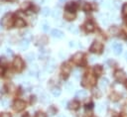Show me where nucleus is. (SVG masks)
Returning <instances> with one entry per match:
<instances>
[{"label": "nucleus", "instance_id": "7", "mask_svg": "<svg viewBox=\"0 0 127 117\" xmlns=\"http://www.w3.org/2000/svg\"><path fill=\"white\" fill-rule=\"evenodd\" d=\"M111 46H112V48H113V52H114L115 55L119 56V55L122 53V45H121V44H118V43L113 42V43L111 44Z\"/></svg>", "mask_w": 127, "mask_h": 117}, {"label": "nucleus", "instance_id": "15", "mask_svg": "<svg viewBox=\"0 0 127 117\" xmlns=\"http://www.w3.org/2000/svg\"><path fill=\"white\" fill-rule=\"evenodd\" d=\"M64 18L65 20H68V21H70V20H73V19L75 18V15H74L72 12H69V11H65V12H64Z\"/></svg>", "mask_w": 127, "mask_h": 117}, {"label": "nucleus", "instance_id": "41", "mask_svg": "<svg viewBox=\"0 0 127 117\" xmlns=\"http://www.w3.org/2000/svg\"><path fill=\"white\" fill-rule=\"evenodd\" d=\"M102 6L105 7V8H108V9L111 8V4H110L109 2H107V1H106V2H103V3H102Z\"/></svg>", "mask_w": 127, "mask_h": 117}, {"label": "nucleus", "instance_id": "35", "mask_svg": "<svg viewBox=\"0 0 127 117\" xmlns=\"http://www.w3.org/2000/svg\"><path fill=\"white\" fill-rule=\"evenodd\" d=\"M112 4L114 5V7H115L116 9H118V8H120V5H121V1H120V0H114Z\"/></svg>", "mask_w": 127, "mask_h": 117}, {"label": "nucleus", "instance_id": "50", "mask_svg": "<svg viewBox=\"0 0 127 117\" xmlns=\"http://www.w3.org/2000/svg\"><path fill=\"white\" fill-rule=\"evenodd\" d=\"M61 104H62V105H63V106L64 107V105L66 104V100H65V99H64V100H62V102H61Z\"/></svg>", "mask_w": 127, "mask_h": 117}, {"label": "nucleus", "instance_id": "33", "mask_svg": "<svg viewBox=\"0 0 127 117\" xmlns=\"http://www.w3.org/2000/svg\"><path fill=\"white\" fill-rule=\"evenodd\" d=\"M92 93H93V95H94L96 98H98V97L101 96V92H100V90H98V89H96V88H94V89L92 90Z\"/></svg>", "mask_w": 127, "mask_h": 117}, {"label": "nucleus", "instance_id": "26", "mask_svg": "<svg viewBox=\"0 0 127 117\" xmlns=\"http://www.w3.org/2000/svg\"><path fill=\"white\" fill-rule=\"evenodd\" d=\"M52 93H53L54 96L58 97V96L61 95V89H60L59 87H54V88L52 89Z\"/></svg>", "mask_w": 127, "mask_h": 117}, {"label": "nucleus", "instance_id": "5", "mask_svg": "<svg viewBox=\"0 0 127 117\" xmlns=\"http://www.w3.org/2000/svg\"><path fill=\"white\" fill-rule=\"evenodd\" d=\"M13 64H14V67L17 71H21L23 69V66H24V63H23V60L21 58L17 57L14 58V61H13Z\"/></svg>", "mask_w": 127, "mask_h": 117}, {"label": "nucleus", "instance_id": "31", "mask_svg": "<svg viewBox=\"0 0 127 117\" xmlns=\"http://www.w3.org/2000/svg\"><path fill=\"white\" fill-rule=\"evenodd\" d=\"M64 87H65V89H66L68 92H70L71 90H73V85H72V83H70V82H66L65 85H64Z\"/></svg>", "mask_w": 127, "mask_h": 117}, {"label": "nucleus", "instance_id": "43", "mask_svg": "<svg viewBox=\"0 0 127 117\" xmlns=\"http://www.w3.org/2000/svg\"><path fill=\"white\" fill-rule=\"evenodd\" d=\"M119 98V95L118 94H115V93H113L112 95H111V99H113V100H117Z\"/></svg>", "mask_w": 127, "mask_h": 117}, {"label": "nucleus", "instance_id": "12", "mask_svg": "<svg viewBox=\"0 0 127 117\" xmlns=\"http://www.w3.org/2000/svg\"><path fill=\"white\" fill-rule=\"evenodd\" d=\"M98 84H99V87H100L101 89H105V88H107V86H108V84H109V81H108V79H107L106 77H102V78L99 80Z\"/></svg>", "mask_w": 127, "mask_h": 117}, {"label": "nucleus", "instance_id": "48", "mask_svg": "<svg viewBox=\"0 0 127 117\" xmlns=\"http://www.w3.org/2000/svg\"><path fill=\"white\" fill-rule=\"evenodd\" d=\"M0 117H11V115L9 113H2L0 115Z\"/></svg>", "mask_w": 127, "mask_h": 117}, {"label": "nucleus", "instance_id": "10", "mask_svg": "<svg viewBox=\"0 0 127 117\" xmlns=\"http://www.w3.org/2000/svg\"><path fill=\"white\" fill-rule=\"evenodd\" d=\"M55 65H56V62L54 59H50L46 65V70L48 72H52L54 69H55Z\"/></svg>", "mask_w": 127, "mask_h": 117}, {"label": "nucleus", "instance_id": "4", "mask_svg": "<svg viewBox=\"0 0 127 117\" xmlns=\"http://www.w3.org/2000/svg\"><path fill=\"white\" fill-rule=\"evenodd\" d=\"M114 78H115L117 81L122 82V81H124V80L126 79V74H125V72H124L123 70L117 69V70H115V72H114Z\"/></svg>", "mask_w": 127, "mask_h": 117}, {"label": "nucleus", "instance_id": "6", "mask_svg": "<svg viewBox=\"0 0 127 117\" xmlns=\"http://www.w3.org/2000/svg\"><path fill=\"white\" fill-rule=\"evenodd\" d=\"M12 24H13V21H12V15H11V14L6 15V16L1 20V25H2V26L10 27Z\"/></svg>", "mask_w": 127, "mask_h": 117}, {"label": "nucleus", "instance_id": "56", "mask_svg": "<svg viewBox=\"0 0 127 117\" xmlns=\"http://www.w3.org/2000/svg\"><path fill=\"white\" fill-rule=\"evenodd\" d=\"M2 72H3V69H2V68H0V73H2Z\"/></svg>", "mask_w": 127, "mask_h": 117}, {"label": "nucleus", "instance_id": "51", "mask_svg": "<svg viewBox=\"0 0 127 117\" xmlns=\"http://www.w3.org/2000/svg\"><path fill=\"white\" fill-rule=\"evenodd\" d=\"M36 2H37L38 4H43V3H44V0H36Z\"/></svg>", "mask_w": 127, "mask_h": 117}, {"label": "nucleus", "instance_id": "34", "mask_svg": "<svg viewBox=\"0 0 127 117\" xmlns=\"http://www.w3.org/2000/svg\"><path fill=\"white\" fill-rule=\"evenodd\" d=\"M1 105H2L4 108H7V107L9 106V100H8V99H3V100L1 101Z\"/></svg>", "mask_w": 127, "mask_h": 117}, {"label": "nucleus", "instance_id": "25", "mask_svg": "<svg viewBox=\"0 0 127 117\" xmlns=\"http://www.w3.org/2000/svg\"><path fill=\"white\" fill-rule=\"evenodd\" d=\"M51 13H52V11L49 9V7H44V8L41 10V14H42L43 16H45V17H46V16H49Z\"/></svg>", "mask_w": 127, "mask_h": 117}, {"label": "nucleus", "instance_id": "54", "mask_svg": "<svg viewBox=\"0 0 127 117\" xmlns=\"http://www.w3.org/2000/svg\"><path fill=\"white\" fill-rule=\"evenodd\" d=\"M124 58H125V59L127 60V52H126V53L124 54Z\"/></svg>", "mask_w": 127, "mask_h": 117}, {"label": "nucleus", "instance_id": "37", "mask_svg": "<svg viewBox=\"0 0 127 117\" xmlns=\"http://www.w3.org/2000/svg\"><path fill=\"white\" fill-rule=\"evenodd\" d=\"M122 15L123 16H127V3H125L122 6Z\"/></svg>", "mask_w": 127, "mask_h": 117}, {"label": "nucleus", "instance_id": "22", "mask_svg": "<svg viewBox=\"0 0 127 117\" xmlns=\"http://www.w3.org/2000/svg\"><path fill=\"white\" fill-rule=\"evenodd\" d=\"M75 8H76V5H75V3H73V2H69V3L65 6L66 11H69V12L74 11V10H75Z\"/></svg>", "mask_w": 127, "mask_h": 117}, {"label": "nucleus", "instance_id": "36", "mask_svg": "<svg viewBox=\"0 0 127 117\" xmlns=\"http://www.w3.org/2000/svg\"><path fill=\"white\" fill-rule=\"evenodd\" d=\"M81 3H82V9L84 11H88L90 9V6H89L88 3H85V2H81Z\"/></svg>", "mask_w": 127, "mask_h": 117}, {"label": "nucleus", "instance_id": "2", "mask_svg": "<svg viewBox=\"0 0 127 117\" xmlns=\"http://www.w3.org/2000/svg\"><path fill=\"white\" fill-rule=\"evenodd\" d=\"M95 77L92 74H87L82 78V85L84 86H91L95 83Z\"/></svg>", "mask_w": 127, "mask_h": 117}, {"label": "nucleus", "instance_id": "39", "mask_svg": "<svg viewBox=\"0 0 127 117\" xmlns=\"http://www.w3.org/2000/svg\"><path fill=\"white\" fill-rule=\"evenodd\" d=\"M48 113H49L51 116H53L54 114H56V110H55V108H54V107H50V108L48 109Z\"/></svg>", "mask_w": 127, "mask_h": 117}, {"label": "nucleus", "instance_id": "52", "mask_svg": "<svg viewBox=\"0 0 127 117\" xmlns=\"http://www.w3.org/2000/svg\"><path fill=\"white\" fill-rule=\"evenodd\" d=\"M65 2V0H59V4L60 5H62V4H64Z\"/></svg>", "mask_w": 127, "mask_h": 117}, {"label": "nucleus", "instance_id": "11", "mask_svg": "<svg viewBox=\"0 0 127 117\" xmlns=\"http://www.w3.org/2000/svg\"><path fill=\"white\" fill-rule=\"evenodd\" d=\"M28 47H29V40H27V39H24V40H22V41L19 43V49H20L21 51L27 50Z\"/></svg>", "mask_w": 127, "mask_h": 117}, {"label": "nucleus", "instance_id": "47", "mask_svg": "<svg viewBox=\"0 0 127 117\" xmlns=\"http://www.w3.org/2000/svg\"><path fill=\"white\" fill-rule=\"evenodd\" d=\"M68 46H69L70 48H73V47L75 46V44H74L73 41H69V42H68Z\"/></svg>", "mask_w": 127, "mask_h": 117}, {"label": "nucleus", "instance_id": "27", "mask_svg": "<svg viewBox=\"0 0 127 117\" xmlns=\"http://www.w3.org/2000/svg\"><path fill=\"white\" fill-rule=\"evenodd\" d=\"M52 16L54 17V18H59L60 17V15H61V11L59 10V9H57V8H55L53 11H52Z\"/></svg>", "mask_w": 127, "mask_h": 117}, {"label": "nucleus", "instance_id": "38", "mask_svg": "<svg viewBox=\"0 0 127 117\" xmlns=\"http://www.w3.org/2000/svg\"><path fill=\"white\" fill-rule=\"evenodd\" d=\"M42 30H43L45 33H47V32H49V31H50V26H49V25L44 24V25L42 26Z\"/></svg>", "mask_w": 127, "mask_h": 117}, {"label": "nucleus", "instance_id": "9", "mask_svg": "<svg viewBox=\"0 0 127 117\" xmlns=\"http://www.w3.org/2000/svg\"><path fill=\"white\" fill-rule=\"evenodd\" d=\"M51 35L53 38H56V39H63L64 38V33L61 31V30H58V29H54L51 31Z\"/></svg>", "mask_w": 127, "mask_h": 117}, {"label": "nucleus", "instance_id": "40", "mask_svg": "<svg viewBox=\"0 0 127 117\" xmlns=\"http://www.w3.org/2000/svg\"><path fill=\"white\" fill-rule=\"evenodd\" d=\"M29 6H30V3L29 2H23V4L21 5V8L22 9H27Z\"/></svg>", "mask_w": 127, "mask_h": 117}, {"label": "nucleus", "instance_id": "16", "mask_svg": "<svg viewBox=\"0 0 127 117\" xmlns=\"http://www.w3.org/2000/svg\"><path fill=\"white\" fill-rule=\"evenodd\" d=\"M14 24H15V26L17 28H23V27H25V21L22 18H17L15 20V23Z\"/></svg>", "mask_w": 127, "mask_h": 117}, {"label": "nucleus", "instance_id": "57", "mask_svg": "<svg viewBox=\"0 0 127 117\" xmlns=\"http://www.w3.org/2000/svg\"><path fill=\"white\" fill-rule=\"evenodd\" d=\"M10 1H16V0H10Z\"/></svg>", "mask_w": 127, "mask_h": 117}, {"label": "nucleus", "instance_id": "20", "mask_svg": "<svg viewBox=\"0 0 127 117\" xmlns=\"http://www.w3.org/2000/svg\"><path fill=\"white\" fill-rule=\"evenodd\" d=\"M99 20L101 22L102 25H108V18H107V15H104V14H101L99 15Z\"/></svg>", "mask_w": 127, "mask_h": 117}, {"label": "nucleus", "instance_id": "44", "mask_svg": "<svg viewBox=\"0 0 127 117\" xmlns=\"http://www.w3.org/2000/svg\"><path fill=\"white\" fill-rule=\"evenodd\" d=\"M95 60H96V57H95V56L89 57V61H90V62H94Z\"/></svg>", "mask_w": 127, "mask_h": 117}, {"label": "nucleus", "instance_id": "53", "mask_svg": "<svg viewBox=\"0 0 127 117\" xmlns=\"http://www.w3.org/2000/svg\"><path fill=\"white\" fill-rule=\"evenodd\" d=\"M3 40H4V37H3V35H0V44L3 42Z\"/></svg>", "mask_w": 127, "mask_h": 117}, {"label": "nucleus", "instance_id": "19", "mask_svg": "<svg viewBox=\"0 0 127 117\" xmlns=\"http://www.w3.org/2000/svg\"><path fill=\"white\" fill-rule=\"evenodd\" d=\"M25 58H26L27 61H29V62H33V61L35 60V58H36V56H35L34 53H28V54H26Z\"/></svg>", "mask_w": 127, "mask_h": 117}, {"label": "nucleus", "instance_id": "18", "mask_svg": "<svg viewBox=\"0 0 127 117\" xmlns=\"http://www.w3.org/2000/svg\"><path fill=\"white\" fill-rule=\"evenodd\" d=\"M67 29H68V31H69L70 33H72V34H74V35H77V34H78V28H77L75 25L70 24V25L67 26Z\"/></svg>", "mask_w": 127, "mask_h": 117}, {"label": "nucleus", "instance_id": "14", "mask_svg": "<svg viewBox=\"0 0 127 117\" xmlns=\"http://www.w3.org/2000/svg\"><path fill=\"white\" fill-rule=\"evenodd\" d=\"M78 107H79V102L76 100H72L68 103V108L70 110H76Z\"/></svg>", "mask_w": 127, "mask_h": 117}, {"label": "nucleus", "instance_id": "17", "mask_svg": "<svg viewBox=\"0 0 127 117\" xmlns=\"http://www.w3.org/2000/svg\"><path fill=\"white\" fill-rule=\"evenodd\" d=\"M108 32H109L112 36H116V35L119 33V28H118L117 26H111V27H109Z\"/></svg>", "mask_w": 127, "mask_h": 117}, {"label": "nucleus", "instance_id": "28", "mask_svg": "<svg viewBox=\"0 0 127 117\" xmlns=\"http://www.w3.org/2000/svg\"><path fill=\"white\" fill-rule=\"evenodd\" d=\"M69 71H70V66H69V64H64V65H63V72H64V74H68Z\"/></svg>", "mask_w": 127, "mask_h": 117}, {"label": "nucleus", "instance_id": "46", "mask_svg": "<svg viewBox=\"0 0 127 117\" xmlns=\"http://www.w3.org/2000/svg\"><path fill=\"white\" fill-rule=\"evenodd\" d=\"M29 75L30 76H35L36 75V70H30L29 71Z\"/></svg>", "mask_w": 127, "mask_h": 117}, {"label": "nucleus", "instance_id": "13", "mask_svg": "<svg viewBox=\"0 0 127 117\" xmlns=\"http://www.w3.org/2000/svg\"><path fill=\"white\" fill-rule=\"evenodd\" d=\"M87 95H88V92H87L86 90H83V89H81V90H77V91L75 92V96H76L77 98H80V99L85 98Z\"/></svg>", "mask_w": 127, "mask_h": 117}, {"label": "nucleus", "instance_id": "29", "mask_svg": "<svg viewBox=\"0 0 127 117\" xmlns=\"http://www.w3.org/2000/svg\"><path fill=\"white\" fill-rule=\"evenodd\" d=\"M72 76H73L76 80H78L79 77H80V71H79V69H75V70H73V71H72Z\"/></svg>", "mask_w": 127, "mask_h": 117}, {"label": "nucleus", "instance_id": "45", "mask_svg": "<svg viewBox=\"0 0 127 117\" xmlns=\"http://www.w3.org/2000/svg\"><path fill=\"white\" fill-rule=\"evenodd\" d=\"M36 117H46V114L43 113V112H38L37 115H36Z\"/></svg>", "mask_w": 127, "mask_h": 117}, {"label": "nucleus", "instance_id": "8", "mask_svg": "<svg viewBox=\"0 0 127 117\" xmlns=\"http://www.w3.org/2000/svg\"><path fill=\"white\" fill-rule=\"evenodd\" d=\"M82 59H83V54L82 53H80V52H77V53H75L73 56H72V60H73V62H75V63H80L81 61H82Z\"/></svg>", "mask_w": 127, "mask_h": 117}, {"label": "nucleus", "instance_id": "24", "mask_svg": "<svg viewBox=\"0 0 127 117\" xmlns=\"http://www.w3.org/2000/svg\"><path fill=\"white\" fill-rule=\"evenodd\" d=\"M102 66L101 65H95L94 66V68H93V71H94V73L96 74V75H100V74H102Z\"/></svg>", "mask_w": 127, "mask_h": 117}, {"label": "nucleus", "instance_id": "58", "mask_svg": "<svg viewBox=\"0 0 127 117\" xmlns=\"http://www.w3.org/2000/svg\"><path fill=\"white\" fill-rule=\"evenodd\" d=\"M126 86H127V82H126Z\"/></svg>", "mask_w": 127, "mask_h": 117}, {"label": "nucleus", "instance_id": "21", "mask_svg": "<svg viewBox=\"0 0 127 117\" xmlns=\"http://www.w3.org/2000/svg\"><path fill=\"white\" fill-rule=\"evenodd\" d=\"M40 101H41V102H43V103H49V102L51 101V99H50V96H49L48 94H46V93H43V94L41 95Z\"/></svg>", "mask_w": 127, "mask_h": 117}, {"label": "nucleus", "instance_id": "23", "mask_svg": "<svg viewBox=\"0 0 127 117\" xmlns=\"http://www.w3.org/2000/svg\"><path fill=\"white\" fill-rule=\"evenodd\" d=\"M84 27H85V30H86L87 32H89V33L94 31V25H93L92 22H87Z\"/></svg>", "mask_w": 127, "mask_h": 117}, {"label": "nucleus", "instance_id": "30", "mask_svg": "<svg viewBox=\"0 0 127 117\" xmlns=\"http://www.w3.org/2000/svg\"><path fill=\"white\" fill-rule=\"evenodd\" d=\"M39 42H40V44H41L42 46H44V45H46V44L48 43V38H47L46 36H42V37L40 38Z\"/></svg>", "mask_w": 127, "mask_h": 117}, {"label": "nucleus", "instance_id": "55", "mask_svg": "<svg viewBox=\"0 0 127 117\" xmlns=\"http://www.w3.org/2000/svg\"><path fill=\"white\" fill-rule=\"evenodd\" d=\"M58 117H66V116H64V115H59Z\"/></svg>", "mask_w": 127, "mask_h": 117}, {"label": "nucleus", "instance_id": "42", "mask_svg": "<svg viewBox=\"0 0 127 117\" xmlns=\"http://www.w3.org/2000/svg\"><path fill=\"white\" fill-rule=\"evenodd\" d=\"M6 63H7V59L4 58H0V64H1V66H2V65H5Z\"/></svg>", "mask_w": 127, "mask_h": 117}, {"label": "nucleus", "instance_id": "3", "mask_svg": "<svg viewBox=\"0 0 127 117\" xmlns=\"http://www.w3.org/2000/svg\"><path fill=\"white\" fill-rule=\"evenodd\" d=\"M25 107H26V103H25L23 100H21V99L16 100V101L14 102V104H13V109H14L15 111H17V112L22 111L23 109H25Z\"/></svg>", "mask_w": 127, "mask_h": 117}, {"label": "nucleus", "instance_id": "32", "mask_svg": "<svg viewBox=\"0 0 127 117\" xmlns=\"http://www.w3.org/2000/svg\"><path fill=\"white\" fill-rule=\"evenodd\" d=\"M103 109H104V105H103L102 103H98V104L96 105V111H97L98 113H101V112L103 111Z\"/></svg>", "mask_w": 127, "mask_h": 117}, {"label": "nucleus", "instance_id": "1", "mask_svg": "<svg viewBox=\"0 0 127 117\" xmlns=\"http://www.w3.org/2000/svg\"><path fill=\"white\" fill-rule=\"evenodd\" d=\"M102 50H103V45L98 41L93 42L90 47V52L93 54H100L102 52Z\"/></svg>", "mask_w": 127, "mask_h": 117}, {"label": "nucleus", "instance_id": "49", "mask_svg": "<svg viewBox=\"0 0 127 117\" xmlns=\"http://www.w3.org/2000/svg\"><path fill=\"white\" fill-rule=\"evenodd\" d=\"M6 53H7V55H10V56H12V55H13L12 51H11V50H9V49H7V50H6Z\"/></svg>", "mask_w": 127, "mask_h": 117}]
</instances>
